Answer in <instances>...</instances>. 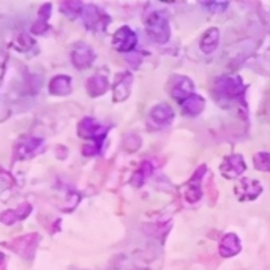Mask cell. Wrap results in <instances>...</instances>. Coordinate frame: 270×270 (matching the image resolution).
<instances>
[{"mask_svg":"<svg viewBox=\"0 0 270 270\" xmlns=\"http://www.w3.org/2000/svg\"><path fill=\"white\" fill-rule=\"evenodd\" d=\"M38 235L37 234H30V235H24L21 239H18L14 242V248L16 251L21 254V256H25V258H32L33 256V251L38 245Z\"/></svg>","mask_w":270,"mask_h":270,"instance_id":"cell-14","label":"cell"},{"mask_svg":"<svg viewBox=\"0 0 270 270\" xmlns=\"http://www.w3.org/2000/svg\"><path fill=\"white\" fill-rule=\"evenodd\" d=\"M182 106V111L187 114V116H191V117H196L199 116L204 108H206V99L203 96H199V95H190L188 98H185L183 102L180 103Z\"/></svg>","mask_w":270,"mask_h":270,"instance_id":"cell-13","label":"cell"},{"mask_svg":"<svg viewBox=\"0 0 270 270\" xmlns=\"http://www.w3.org/2000/svg\"><path fill=\"white\" fill-rule=\"evenodd\" d=\"M215 93L221 99L237 102L245 95V84L239 76H221L215 81Z\"/></svg>","mask_w":270,"mask_h":270,"instance_id":"cell-2","label":"cell"},{"mask_svg":"<svg viewBox=\"0 0 270 270\" xmlns=\"http://www.w3.org/2000/svg\"><path fill=\"white\" fill-rule=\"evenodd\" d=\"M204 173H206V166H201V167L197 169V173L191 177V180L188 182L187 188H185V199H187L190 204L197 203L199 199L203 197L201 180H203V174Z\"/></svg>","mask_w":270,"mask_h":270,"instance_id":"cell-10","label":"cell"},{"mask_svg":"<svg viewBox=\"0 0 270 270\" xmlns=\"http://www.w3.org/2000/svg\"><path fill=\"white\" fill-rule=\"evenodd\" d=\"M242 188H244V194L240 196V199H245V201L256 199L262 191V187L258 180H248V179H245L240 185H237V190H242Z\"/></svg>","mask_w":270,"mask_h":270,"instance_id":"cell-19","label":"cell"},{"mask_svg":"<svg viewBox=\"0 0 270 270\" xmlns=\"http://www.w3.org/2000/svg\"><path fill=\"white\" fill-rule=\"evenodd\" d=\"M245 169H247V164H245L244 156L239 153H234V155L227 156V158H224L223 164L220 166V173L226 179H235V177H240L242 174H244Z\"/></svg>","mask_w":270,"mask_h":270,"instance_id":"cell-9","label":"cell"},{"mask_svg":"<svg viewBox=\"0 0 270 270\" xmlns=\"http://www.w3.org/2000/svg\"><path fill=\"white\" fill-rule=\"evenodd\" d=\"M41 146H43L41 138H28V139L22 141L18 146V150H16L18 158H27V156L33 155Z\"/></svg>","mask_w":270,"mask_h":270,"instance_id":"cell-18","label":"cell"},{"mask_svg":"<svg viewBox=\"0 0 270 270\" xmlns=\"http://www.w3.org/2000/svg\"><path fill=\"white\" fill-rule=\"evenodd\" d=\"M19 218H24L19 210H7V212L2 213V215H0V221H2L4 224H13L14 221L19 220Z\"/></svg>","mask_w":270,"mask_h":270,"instance_id":"cell-25","label":"cell"},{"mask_svg":"<svg viewBox=\"0 0 270 270\" xmlns=\"http://www.w3.org/2000/svg\"><path fill=\"white\" fill-rule=\"evenodd\" d=\"M49 92L57 96H65L71 92V78L65 75H59L51 79Z\"/></svg>","mask_w":270,"mask_h":270,"instance_id":"cell-16","label":"cell"},{"mask_svg":"<svg viewBox=\"0 0 270 270\" xmlns=\"http://www.w3.org/2000/svg\"><path fill=\"white\" fill-rule=\"evenodd\" d=\"M33 45H35L33 40L28 37L27 33H21L16 40H14V48H16L18 51H21V52H27Z\"/></svg>","mask_w":270,"mask_h":270,"instance_id":"cell-24","label":"cell"},{"mask_svg":"<svg viewBox=\"0 0 270 270\" xmlns=\"http://www.w3.org/2000/svg\"><path fill=\"white\" fill-rule=\"evenodd\" d=\"M49 11H51V5L49 4H46L45 7L40 8V16H38V21L32 27V33L43 35L48 30V19H49V14H51Z\"/></svg>","mask_w":270,"mask_h":270,"instance_id":"cell-20","label":"cell"},{"mask_svg":"<svg viewBox=\"0 0 270 270\" xmlns=\"http://www.w3.org/2000/svg\"><path fill=\"white\" fill-rule=\"evenodd\" d=\"M146 32L156 45H164L171 38V25L164 11H152L146 16Z\"/></svg>","mask_w":270,"mask_h":270,"instance_id":"cell-1","label":"cell"},{"mask_svg":"<svg viewBox=\"0 0 270 270\" xmlns=\"http://www.w3.org/2000/svg\"><path fill=\"white\" fill-rule=\"evenodd\" d=\"M254 160V167L262 171V173H267L270 169V156H268V152H259L253 156Z\"/></svg>","mask_w":270,"mask_h":270,"instance_id":"cell-23","label":"cell"},{"mask_svg":"<svg viewBox=\"0 0 270 270\" xmlns=\"http://www.w3.org/2000/svg\"><path fill=\"white\" fill-rule=\"evenodd\" d=\"M78 133L81 138L87 139V141H93L95 146L102 149L103 141L108 134V126L99 125L95 119L92 117H85L81 120L79 128H78Z\"/></svg>","mask_w":270,"mask_h":270,"instance_id":"cell-3","label":"cell"},{"mask_svg":"<svg viewBox=\"0 0 270 270\" xmlns=\"http://www.w3.org/2000/svg\"><path fill=\"white\" fill-rule=\"evenodd\" d=\"M204 7L209 8V10H212L213 13H221L223 10L227 8V4H226V2H223V4H218V2H209V4H204Z\"/></svg>","mask_w":270,"mask_h":270,"instance_id":"cell-26","label":"cell"},{"mask_svg":"<svg viewBox=\"0 0 270 270\" xmlns=\"http://www.w3.org/2000/svg\"><path fill=\"white\" fill-rule=\"evenodd\" d=\"M152 171H153V166H152L150 161H144V163H142L141 167L136 171L134 176H133V185H134V187H141V185L147 180V177L152 174Z\"/></svg>","mask_w":270,"mask_h":270,"instance_id":"cell-22","label":"cell"},{"mask_svg":"<svg viewBox=\"0 0 270 270\" xmlns=\"http://www.w3.org/2000/svg\"><path fill=\"white\" fill-rule=\"evenodd\" d=\"M138 45V35L133 28L128 25L120 27L119 30L114 33L112 38V46L119 52H133Z\"/></svg>","mask_w":270,"mask_h":270,"instance_id":"cell-5","label":"cell"},{"mask_svg":"<svg viewBox=\"0 0 270 270\" xmlns=\"http://www.w3.org/2000/svg\"><path fill=\"white\" fill-rule=\"evenodd\" d=\"M242 245H240V239L235 234H226L221 242H220V247L218 251L223 258H232L237 253H240Z\"/></svg>","mask_w":270,"mask_h":270,"instance_id":"cell-12","label":"cell"},{"mask_svg":"<svg viewBox=\"0 0 270 270\" xmlns=\"http://www.w3.org/2000/svg\"><path fill=\"white\" fill-rule=\"evenodd\" d=\"M82 8H84V4L82 2H73V0H68V2H62L60 4V10L65 16L75 19L78 16H81L82 13Z\"/></svg>","mask_w":270,"mask_h":270,"instance_id":"cell-21","label":"cell"},{"mask_svg":"<svg viewBox=\"0 0 270 270\" xmlns=\"http://www.w3.org/2000/svg\"><path fill=\"white\" fill-rule=\"evenodd\" d=\"M194 90V82L187 78V76H179L176 75L169 84V92L171 96L174 99H177L179 103H182L185 98H188L190 95H193Z\"/></svg>","mask_w":270,"mask_h":270,"instance_id":"cell-6","label":"cell"},{"mask_svg":"<svg viewBox=\"0 0 270 270\" xmlns=\"http://www.w3.org/2000/svg\"><path fill=\"white\" fill-rule=\"evenodd\" d=\"M218 43H220V30L217 27H212L201 38V51L204 54L215 52L218 48Z\"/></svg>","mask_w":270,"mask_h":270,"instance_id":"cell-15","label":"cell"},{"mask_svg":"<svg viewBox=\"0 0 270 270\" xmlns=\"http://www.w3.org/2000/svg\"><path fill=\"white\" fill-rule=\"evenodd\" d=\"M109 89V82L105 75H95L87 81V92L90 96H99L106 93Z\"/></svg>","mask_w":270,"mask_h":270,"instance_id":"cell-17","label":"cell"},{"mask_svg":"<svg viewBox=\"0 0 270 270\" xmlns=\"http://www.w3.org/2000/svg\"><path fill=\"white\" fill-rule=\"evenodd\" d=\"M81 19L89 30H103L109 22L108 14L103 13L96 5H92V4L84 5L82 13H81Z\"/></svg>","mask_w":270,"mask_h":270,"instance_id":"cell-4","label":"cell"},{"mask_svg":"<svg viewBox=\"0 0 270 270\" xmlns=\"http://www.w3.org/2000/svg\"><path fill=\"white\" fill-rule=\"evenodd\" d=\"M95 60V51L87 43H76L71 51V62L79 70L89 68Z\"/></svg>","mask_w":270,"mask_h":270,"instance_id":"cell-7","label":"cell"},{"mask_svg":"<svg viewBox=\"0 0 270 270\" xmlns=\"http://www.w3.org/2000/svg\"><path fill=\"white\" fill-rule=\"evenodd\" d=\"M131 84L133 76L130 73H120L116 78V84H114V102H125L131 93Z\"/></svg>","mask_w":270,"mask_h":270,"instance_id":"cell-11","label":"cell"},{"mask_svg":"<svg viewBox=\"0 0 270 270\" xmlns=\"http://www.w3.org/2000/svg\"><path fill=\"white\" fill-rule=\"evenodd\" d=\"M4 261V254L2 253H0V262H2Z\"/></svg>","mask_w":270,"mask_h":270,"instance_id":"cell-27","label":"cell"},{"mask_svg":"<svg viewBox=\"0 0 270 270\" xmlns=\"http://www.w3.org/2000/svg\"><path fill=\"white\" fill-rule=\"evenodd\" d=\"M173 120H174V111L169 105L161 103V105H156L150 109L149 125H152L153 128H164Z\"/></svg>","mask_w":270,"mask_h":270,"instance_id":"cell-8","label":"cell"}]
</instances>
